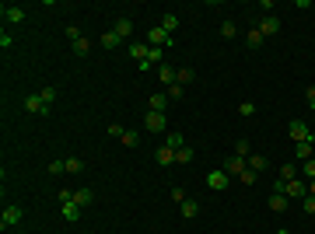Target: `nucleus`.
Returning a JSON list of instances; mask_svg holds the SVG:
<instances>
[{"mask_svg":"<svg viewBox=\"0 0 315 234\" xmlns=\"http://www.w3.org/2000/svg\"><path fill=\"white\" fill-rule=\"evenodd\" d=\"M287 137L294 140V143H305V140H315V137H312V130H308V126H305L301 119H291V122H287Z\"/></svg>","mask_w":315,"mask_h":234,"instance_id":"obj_1","label":"nucleus"},{"mask_svg":"<svg viewBox=\"0 0 315 234\" xmlns=\"http://www.w3.org/2000/svg\"><path fill=\"white\" fill-rule=\"evenodd\" d=\"M165 126H168L165 112H151V109H147V116H144V130H147V133H165Z\"/></svg>","mask_w":315,"mask_h":234,"instance_id":"obj_2","label":"nucleus"},{"mask_svg":"<svg viewBox=\"0 0 315 234\" xmlns=\"http://www.w3.org/2000/svg\"><path fill=\"white\" fill-rule=\"evenodd\" d=\"M147 46H161V49H168V46H175V35H168V32L158 25V28L147 32Z\"/></svg>","mask_w":315,"mask_h":234,"instance_id":"obj_3","label":"nucleus"},{"mask_svg":"<svg viewBox=\"0 0 315 234\" xmlns=\"http://www.w3.org/2000/svg\"><path fill=\"white\" fill-rule=\"evenodd\" d=\"M207 185H210V189H214V193H224V189H228V185H231V175H228V172H224V168H214V172H210V175H207Z\"/></svg>","mask_w":315,"mask_h":234,"instance_id":"obj_4","label":"nucleus"},{"mask_svg":"<svg viewBox=\"0 0 315 234\" xmlns=\"http://www.w3.org/2000/svg\"><path fill=\"white\" fill-rule=\"evenodd\" d=\"M21 220H25V210L21 206H4V217H0V227L7 231V227H18Z\"/></svg>","mask_w":315,"mask_h":234,"instance_id":"obj_5","label":"nucleus"},{"mask_svg":"<svg viewBox=\"0 0 315 234\" xmlns=\"http://www.w3.org/2000/svg\"><path fill=\"white\" fill-rule=\"evenodd\" d=\"M221 168H224V172H228L231 178H238L242 172H245V168H249V164H245V157H238V154H228L224 161H221Z\"/></svg>","mask_w":315,"mask_h":234,"instance_id":"obj_6","label":"nucleus"},{"mask_svg":"<svg viewBox=\"0 0 315 234\" xmlns=\"http://www.w3.org/2000/svg\"><path fill=\"white\" fill-rule=\"evenodd\" d=\"M25 109L35 112V116H49V112H53V105H46L42 95H28V98H25Z\"/></svg>","mask_w":315,"mask_h":234,"instance_id":"obj_7","label":"nucleus"},{"mask_svg":"<svg viewBox=\"0 0 315 234\" xmlns=\"http://www.w3.org/2000/svg\"><path fill=\"white\" fill-rule=\"evenodd\" d=\"M0 14H4L7 25H18V21H25V7H18V4H4Z\"/></svg>","mask_w":315,"mask_h":234,"instance_id":"obj_8","label":"nucleus"},{"mask_svg":"<svg viewBox=\"0 0 315 234\" xmlns=\"http://www.w3.org/2000/svg\"><path fill=\"white\" fill-rule=\"evenodd\" d=\"M256 28L266 35V39H270V35H277V32H280V18H277V14H263V21H259Z\"/></svg>","mask_w":315,"mask_h":234,"instance_id":"obj_9","label":"nucleus"},{"mask_svg":"<svg viewBox=\"0 0 315 234\" xmlns=\"http://www.w3.org/2000/svg\"><path fill=\"white\" fill-rule=\"evenodd\" d=\"M154 164L158 168H172V164H175V151H172V147H158L154 151Z\"/></svg>","mask_w":315,"mask_h":234,"instance_id":"obj_10","label":"nucleus"},{"mask_svg":"<svg viewBox=\"0 0 315 234\" xmlns=\"http://www.w3.org/2000/svg\"><path fill=\"white\" fill-rule=\"evenodd\" d=\"M287 196H291V199H305V196H308V182H301V178L287 182Z\"/></svg>","mask_w":315,"mask_h":234,"instance_id":"obj_11","label":"nucleus"},{"mask_svg":"<svg viewBox=\"0 0 315 234\" xmlns=\"http://www.w3.org/2000/svg\"><path fill=\"white\" fill-rule=\"evenodd\" d=\"M294 154H298V161H312V157H315V140L294 143Z\"/></svg>","mask_w":315,"mask_h":234,"instance_id":"obj_12","label":"nucleus"},{"mask_svg":"<svg viewBox=\"0 0 315 234\" xmlns=\"http://www.w3.org/2000/svg\"><path fill=\"white\" fill-rule=\"evenodd\" d=\"M112 32H116L119 39H130V35H133V21H130V18H116Z\"/></svg>","mask_w":315,"mask_h":234,"instance_id":"obj_13","label":"nucleus"},{"mask_svg":"<svg viewBox=\"0 0 315 234\" xmlns=\"http://www.w3.org/2000/svg\"><path fill=\"white\" fill-rule=\"evenodd\" d=\"M168 101H172L168 95H151V98H147V109H151V112H165Z\"/></svg>","mask_w":315,"mask_h":234,"instance_id":"obj_14","label":"nucleus"},{"mask_svg":"<svg viewBox=\"0 0 315 234\" xmlns=\"http://www.w3.org/2000/svg\"><path fill=\"white\" fill-rule=\"evenodd\" d=\"M147 53H151V46H144V42H130V59L144 63V59H147Z\"/></svg>","mask_w":315,"mask_h":234,"instance_id":"obj_15","label":"nucleus"},{"mask_svg":"<svg viewBox=\"0 0 315 234\" xmlns=\"http://www.w3.org/2000/svg\"><path fill=\"white\" fill-rule=\"evenodd\" d=\"M91 199H95V193H91L88 185H81V189H74V203H77V206H91Z\"/></svg>","mask_w":315,"mask_h":234,"instance_id":"obj_16","label":"nucleus"},{"mask_svg":"<svg viewBox=\"0 0 315 234\" xmlns=\"http://www.w3.org/2000/svg\"><path fill=\"white\" fill-rule=\"evenodd\" d=\"M263 42H266V35H263L259 28H249V32H245V46H249V49H259Z\"/></svg>","mask_w":315,"mask_h":234,"instance_id":"obj_17","label":"nucleus"},{"mask_svg":"<svg viewBox=\"0 0 315 234\" xmlns=\"http://www.w3.org/2000/svg\"><path fill=\"white\" fill-rule=\"evenodd\" d=\"M175 67H165V63H161V67H158V77H161V84H165V88H172V84H175Z\"/></svg>","mask_w":315,"mask_h":234,"instance_id":"obj_18","label":"nucleus"},{"mask_svg":"<svg viewBox=\"0 0 315 234\" xmlns=\"http://www.w3.org/2000/svg\"><path fill=\"white\" fill-rule=\"evenodd\" d=\"M63 220H67V224H77L81 220V206L77 203H63Z\"/></svg>","mask_w":315,"mask_h":234,"instance_id":"obj_19","label":"nucleus"},{"mask_svg":"<svg viewBox=\"0 0 315 234\" xmlns=\"http://www.w3.org/2000/svg\"><path fill=\"white\" fill-rule=\"evenodd\" d=\"M193 80H196V74H193V67H179V74H175V84H182V88H186V84H193Z\"/></svg>","mask_w":315,"mask_h":234,"instance_id":"obj_20","label":"nucleus"},{"mask_svg":"<svg viewBox=\"0 0 315 234\" xmlns=\"http://www.w3.org/2000/svg\"><path fill=\"white\" fill-rule=\"evenodd\" d=\"M245 164H249L252 172H266V164H270V161H266L263 154H249V157H245Z\"/></svg>","mask_w":315,"mask_h":234,"instance_id":"obj_21","label":"nucleus"},{"mask_svg":"<svg viewBox=\"0 0 315 234\" xmlns=\"http://www.w3.org/2000/svg\"><path fill=\"white\" fill-rule=\"evenodd\" d=\"M165 147H172V151H179V147H186V137H182L179 130H172V133L165 137Z\"/></svg>","mask_w":315,"mask_h":234,"instance_id":"obj_22","label":"nucleus"},{"mask_svg":"<svg viewBox=\"0 0 315 234\" xmlns=\"http://www.w3.org/2000/svg\"><path fill=\"white\" fill-rule=\"evenodd\" d=\"M270 210H273V214H284V210H287V196L273 193V196H270Z\"/></svg>","mask_w":315,"mask_h":234,"instance_id":"obj_23","label":"nucleus"},{"mask_svg":"<svg viewBox=\"0 0 315 234\" xmlns=\"http://www.w3.org/2000/svg\"><path fill=\"white\" fill-rule=\"evenodd\" d=\"M63 161H67V175H81V172H84V161H81V157H63Z\"/></svg>","mask_w":315,"mask_h":234,"instance_id":"obj_24","label":"nucleus"},{"mask_svg":"<svg viewBox=\"0 0 315 234\" xmlns=\"http://www.w3.org/2000/svg\"><path fill=\"white\" fill-rule=\"evenodd\" d=\"M179 210H182V217H189V220H193V217L200 214V203H196V199H186V203H182Z\"/></svg>","mask_w":315,"mask_h":234,"instance_id":"obj_25","label":"nucleus"},{"mask_svg":"<svg viewBox=\"0 0 315 234\" xmlns=\"http://www.w3.org/2000/svg\"><path fill=\"white\" fill-rule=\"evenodd\" d=\"M161 28H165L168 35H175V32H179V18H175V14H165V18H161Z\"/></svg>","mask_w":315,"mask_h":234,"instance_id":"obj_26","label":"nucleus"},{"mask_svg":"<svg viewBox=\"0 0 315 234\" xmlns=\"http://www.w3.org/2000/svg\"><path fill=\"white\" fill-rule=\"evenodd\" d=\"M102 46H105V49H116V46H119V35H116V32H112V28H109V32H102Z\"/></svg>","mask_w":315,"mask_h":234,"instance_id":"obj_27","label":"nucleus"},{"mask_svg":"<svg viewBox=\"0 0 315 234\" xmlns=\"http://www.w3.org/2000/svg\"><path fill=\"white\" fill-rule=\"evenodd\" d=\"M123 147H140V133L137 130H126V133H123Z\"/></svg>","mask_w":315,"mask_h":234,"instance_id":"obj_28","label":"nucleus"},{"mask_svg":"<svg viewBox=\"0 0 315 234\" xmlns=\"http://www.w3.org/2000/svg\"><path fill=\"white\" fill-rule=\"evenodd\" d=\"M193 161V147H179L175 151V164H189Z\"/></svg>","mask_w":315,"mask_h":234,"instance_id":"obj_29","label":"nucleus"},{"mask_svg":"<svg viewBox=\"0 0 315 234\" xmlns=\"http://www.w3.org/2000/svg\"><path fill=\"white\" fill-rule=\"evenodd\" d=\"M298 172H301L298 164H284V168H280V178H284V182H294V178H298Z\"/></svg>","mask_w":315,"mask_h":234,"instance_id":"obj_30","label":"nucleus"},{"mask_svg":"<svg viewBox=\"0 0 315 234\" xmlns=\"http://www.w3.org/2000/svg\"><path fill=\"white\" fill-rule=\"evenodd\" d=\"M39 95H42V101H46V105H53V101H56V95H60V91H56V88H53V84H46V88H42Z\"/></svg>","mask_w":315,"mask_h":234,"instance_id":"obj_31","label":"nucleus"},{"mask_svg":"<svg viewBox=\"0 0 315 234\" xmlns=\"http://www.w3.org/2000/svg\"><path fill=\"white\" fill-rule=\"evenodd\" d=\"M88 53H91V42H88V39L74 42V56H88Z\"/></svg>","mask_w":315,"mask_h":234,"instance_id":"obj_32","label":"nucleus"},{"mask_svg":"<svg viewBox=\"0 0 315 234\" xmlns=\"http://www.w3.org/2000/svg\"><path fill=\"white\" fill-rule=\"evenodd\" d=\"M256 178H259V172H252V168H245V172L238 175V182H242V185H256Z\"/></svg>","mask_w":315,"mask_h":234,"instance_id":"obj_33","label":"nucleus"},{"mask_svg":"<svg viewBox=\"0 0 315 234\" xmlns=\"http://www.w3.org/2000/svg\"><path fill=\"white\" fill-rule=\"evenodd\" d=\"M165 95L172 98V101H182V98H186V88H182V84H172V88H168Z\"/></svg>","mask_w":315,"mask_h":234,"instance_id":"obj_34","label":"nucleus"},{"mask_svg":"<svg viewBox=\"0 0 315 234\" xmlns=\"http://www.w3.org/2000/svg\"><path fill=\"white\" fill-rule=\"evenodd\" d=\"M238 116H242V119H252V116H256V105H252V101H242V105H238Z\"/></svg>","mask_w":315,"mask_h":234,"instance_id":"obj_35","label":"nucleus"},{"mask_svg":"<svg viewBox=\"0 0 315 234\" xmlns=\"http://www.w3.org/2000/svg\"><path fill=\"white\" fill-rule=\"evenodd\" d=\"M63 35L70 39V46H74V42H77V39H84V35H81V28H77V25H67V28H63Z\"/></svg>","mask_w":315,"mask_h":234,"instance_id":"obj_36","label":"nucleus"},{"mask_svg":"<svg viewBox=\"0 0 315 234\" xmlns=\"http://www.w3.org/2000/svg\"><path fill=\"white\" fill-rule=\"evenodd\" d=\"M63 172H67V161H63V157L49 161V175H63Z\"/></svg>","mask_w":315,"mask_h":234,"instance_id":"obj_37","label":"nucleus"},{"mask_svg":"<svg viewBox=\"0 0 315 234\" xmlns=\"http://www.w3.org/2000/svg\"><path fill=\"white\" fill-rule=\"evenodd\" d=\"M235 154L238 157H249V154H252V143H249V140H238V143H235Z\"/></svg>","mask_w":315,"mask_h":234,"instance_id":"obj_38","label":"nucleus"},{"mask_svg":"<svg viewBox=\"0 0 315 234\" xmlns=\"http://www.w3.org/2000/svg\"><path fill=\"white\" fill-rule=\"evenodd\" d=\"M301 175L308 178V182L315 178V157H312V161H301Z\"/></svg>","mask_w":315,"mask_h":234,"instance_id":"obj_39","label":"nucleus"},{"mask_svg":"<svg viewBox=\"0 0 315 234\" xmlns=\"http://www.w3.org/2000/svg\"><path fill=\"white\" fill-rule=\"evenodd\" d=\"M221 35H224V39H235V35H238L235 21H224V25H221Z\"/></svg>","mask_w":315,"mask_h":234,"instance_id":"obj_40","label":"nucleus"},{"mask_svg":"<svg viewBox=\"0 0 315 234\" xmlns=\"http://www.w3.org/2000/svg\"><path fill=\"white\" fill-rule=\"evenodd\" d=\"M186 199H189V196H186V189H182V185H175V189H172V203H179V206H182Z\"/></svg>","mask_w":315,"mask_h":234,"instance_id":"obj_41","label":"nucleus"},{"mask_svg":"<svg viewBox=\"0 0 315 234\" xmlns=\"http://www.w3.org/2000/svg\"><path fill=\"white\" fill-rule=\"evenodd\" d=\"M11 46H14V39H11V32L4 28V32H0V49H11Z\"/></svg>","mask_w":315,"mask_h":234,"instance_id":"obj_42","label":"nucleus"},{"mask_svg":"<svg viewBox=\"0 0 315 234\" xmlns=\"http://www.w3.org/2000/svg\"><path fill=\"white\" fill-rule=\"evenodd\" d=\"M123 133H126V130H123V122H109V137H119V140H123Z\"/></svg>","mask_w":315,"mask_h":234,"instance_id":"obj_43","label":"nucleus"},{"mask_svg":"<svg viewBox=\"0 0 315 234\" xmlns=\"http://www.w3.org/2000/svg\"><path fill=\"white\" fill-rule=\"evenodd\" d=\"M301 210H305V214H315V196H305V199H301Z\"/></svg>","mask_w":315,"mask_h":234,"instance_id":"obj_44","label":"nucleus"},{"mask_svg":"<svg viewBox=\"0 0 315 234\" xmlns=\"http://www.w3.org/2000/svg\"><path fill=\"white\" fill-rule=\"evenodd\" d=\"M60 203H74V189H60Z\"/></svg>","mask_w":315,"mask_h":234,"instance_id":"obj_45","label":"nucleus"},{"mask_svg":"<svg viewBox=\"0 0 315 234\" xmlns=\"http://www.w3.org/2000/svg\"><path fill=\"white\" fill-rule=\"evenodd\" d=\"M305 101H308V105L315 109V88H308V91H305Z\"/></svg>","mask_w":315,"mask_h":234,"instance_id":"obj_46","label":"nucleus"},{"mask_svg":"<svg viewBox=\"0 0 315 234\" xmlns=\"http://www.w3.org/2000/svg\"><path fill=\"white\" fill-rule=\"evenodd\" d=\"M308 196H315V178H312V182H308Z\"/></svg>","mask_w":315,"mask_h":234,"instance_id":"obj_47","label":"nucleus"},{"mask_svg":"<svg viewBox=\"0 0 315 234\" xmlns=\"http://www.w3.org/2000/svg\"><path fill=\"white\" fill-rule=\"evenodd\" d=\"M277 234H291V231H287V227H280V231H277Z\"/></svg>","mask_w":315,"mask_h":234,"instance_id":"obj_48","label":"nucleus"}]
</instances>
